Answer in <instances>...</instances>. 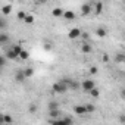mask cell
<instances>
[{
	"mask_svg": "<svg viewBox=\"0 0 125 125\" xmlns=\"http://www.w3.org/2000/svg\"><path fill=\"white\" fill-rule=\"evenodd\" d=\"M52 90L56 93V94H63V93H66L68 91V87H66V84L63 83V81H57V83H54L53 85H52Z\"/></svg>",
	"mask_w": 125,
	"mask_h": 125,
	"instance_id": "6da1fadb",
	"label": "cell"
},
{
	"mask_svg": "<svg viewBox=\"0 0 125 125\" xmlns=\"http://www.w3.org/2000/svg\"><path fill=\"white\" fill-rule=\"evenodd\" d=\"M81 87H83V90H84L85 93H88L90 90H93V88L96 87V84H94L93 80H84V81L81 83Z\"/></svg>",
	"mask_w": 125,
	"mask_h": 125,
	"instance_id": "7a4b0ae2",
	"label": "cell"
},
{
	"mask_svg": "<svg viewBox=\"0 0 125 125\" xmlns=\"http://www.w3.org/2000/svg\"><path fill=\"white\" fill-rule=\"evenodd\" d=\"M90 12H93V3L87 2V3H84L81 6V15L83 16H87V15H90Z\"/></svg>",
	"mask_w": 125,
	"mask_h": 125,
	"instance_id": "3957f363",
	"label": "cell"
},
{
	"mask_svg": "<svg viewBox=\"0 0 125 125\" xmlns=\"http://www.w3.org/2000/svg\"><path fill=\"white\" fill-rule=\"evenodd\" d=\"M81 32H83V31H81L80 28H72V30L68 32V38H69V40H77V38L81 37Z\"/></svg>",
	"mask_w": 125,
	"mask_h": 125,
	"instance_id": "277c9868",
	"label": "cell"
},
{
	"mask_svg": "<svg viewBox=\"0 0 125 125\" xmlns=\"http://www.w3.org/2000/svg\"><path fill=\"white\" fill-rule=\"evenodd\" d=\"M5 57H6V60H18V54L9 47L8 50H6V53H5Z\"/></svg>",
	"mask_w": 125,
	"mask_h": 125,
	"instance_id": "5b68a950",
	"label": "cell"
},
{
	"mask_svg": "<svg viewBox=\"0 0 125 125\" xmlns=\"http://www.w3.org/2000/svg\"><path fill=\"white\" fill-rule=\"evenodd\" d=\"M25 80H27V78H25V75H24V71L18 69V71H16V74H15V81H16L18 84H22Z\"/></svg>",
	"mask_w": 125,
	"mask_h": 125,
	"instance_id": "8992f818",
	"label": "cell"
},
{
	"mask_svg": "<svg viewBox=\"0 0 125 125\" xmlns=\"http://www.w3.org/2000/svg\"><path fill=\"white\" fill-rule=\"evenodd\" d=\"M93 12H94L96 15H100V13L103 12V3H102V2H96V3L93 5Z\"/></svg>",
	"mask_w": 125,
	"mask_h": 125,
	"instance_id": "52a82bcc",
	"label": "cell"
},
{
	"mask_svg": "<svg viewBox=\"0 0 125 125\" xmlns=\"http://www.w3.org/2000/svg\"><path fill=\"white\" fill-rule=\"evenodd\" d=\"M63 16L66 21H72V19H75V12L74 10H63Z\"/></svg>",
	"mask_w": 125,
	"mask_h": 125,
	"instance_id": "ba28073f",
	"label": "cell"
},
{
	"mask_svg": "<svg viewBox=\"0 0 125 125\" xmlns=\"http://www.w3.org/2000/svg\"><path fill=\"white\" fill-rule=\"evenodd\" d=\"M96 35H97V37H100V38L106 37V35H107V31H106V28H104V27H99V28L96 30Z\"/></svg>",
	"mask_w": 125,
	"mask_h": 125,
	"instance_id": "9c48e42d",
	"label": "cell"
},
{
	"mask_svg": "<svg viewBox=\"0 0 125 125\" xmlns=\"http://www.w3.org/2000/svg\"><path fill=\"white\" fill-rule=\"evenodd\" d=\"M74 112H75L77 115H85V107H84V104H77V106L74 107Z\"/></svg>",
	"mask_w": 125,
	"mask_h": 125,
	"instance_id": "30bf717a",
	"label": "cell"
},
{
	"mask_svg": "<svg viewBox=\"0 0 125 125\" xmlns=\"http://www.w3.org/2000/svg\"><path fill=\"white\" fill-rule=\"evenodd\" d=\"M91 50H93V47H91L90 43H84V44L81 46V52H83V53H87V54H88V53H91Z\"/></svg>",
	"mask_w": 125,
	"mask_h": 125,
	"instance_id": "8fae6325",
	"label": "cell"
},
{
	"mask_svg": "<svg viewBox=\"0 0 125 125\" xmlns=\"http://www.w3.org/2000/svg\"><path fill=\"white\" fill-rule=\"evenodd\" d=\"M49 116L52 118V121H54V119H57V118L60 116V110H59V109H56V110H49Z\"/></svg>",
	"mask_w": 125,
	"mask_h": 125,
	"instance_id": "7c38bea8",
	"label": "cell"
},
{
	"mask_svg": "<svg viewBox=\"0 0 125 125\" xmlns=\"http://www.w3.org/2000/svg\"><path fill=\"white\" fill-rule=\"evenodd\" d=\"M9 41V34L6 32H0V44H6Z\"/></svg>",
	"mask_w": 125,
	"mask_h": 125,
	"instance_id": "4fadbf2b",
	"label": "cell"
},
{
	"mask_svg": "<svg viewBox=\"0 0 125 125\" xmlns=\"http://www.w3.org/2000/svg\"><path fill=\"white\" fill-rule=\"evenodd\" d=\"M12 12V5H5L3 8H2V13L6 16V15H9Z\"/></svg>",
	"mask_w": 125,
	"mask_h": 125,
	"instance_id": "5bb4252c",
	"label": "cell"
},
{
	"mask_svg": "<svg viewBox=\"0 0 125 125\" xmlns=\"http://www.w3.org/2000/svg\"><path fill=\"white\" fill-rule=\"evenodd\" d=\"M84 107H85V113H93V112L96 110V106H94V104H91V103L84 104Z\"/></svg>",
	"mask_w": 125,
	"mask_h": 125,
	"instance_id": "9a60e30c",
	"label": "cell"
},
{
	"mask_svg": "<svg viewBox=\"0 0 125 125\" xmlns=\"http://www.w3.org/2000/svg\"><path fill=\"white\" fill-rule=\"evenodd\" d=\"M52 15L53 16H62V15H63V9H60V8H54L53 10H52Z\"/></svg>",
	"mask_w": 125,
	"mask_h": 125,
	"instance_id": "2e32d148",
	"label": "cell"
},
{
	"mask_svg": "<svg viewBox=\"0 0 125 125\" xmlns=\"http://www.w3.org/2000/svg\"><path fill=\"white\" fill-rule=\"evenodd\" d=\"M24 75H25V78H30V77H32L34 75V68H27V69H24Z\"/></svg>",
	"mask_w": 125,
	"mask_h": 125,
	"instance_id": "e0dca14e",
	"label": "cell"
},
{
	"mask_svg": "<svg viewBox=\"0 0 125 125\" xmlns=\"http://www.w3.org/2000/svg\"><path fill=\"white\" fill-rule=\"evenodd\" d=\"M115 62H118V63L125 62V54H124V53H118V54L115 56Z\"/></svg>",
	"mask_w": 125,
	"mask_h": 125,
	"instance_id": "ac0fdd59",
	"label": "cell"
},
{
	"mask_svg": "<svg viewBox=\"0 0 125 125\" xmlns=\"http://www.w3.org/2000/svg\"><path fill=\"white\" fill-rule=\"evenodd\" d=\"M60 121L63 122V125H74V121H72L71 116H65V118H62Z\"/></svg>",
	"mask_w": 125,
	"mask_h": 125,
	"instance_id": "d6986e66",
	"label": "cell"
},
{
	"mask_svg": "<svg viewBox=\"0 0 125 125\" xmlns=\"http://www.w3.org/2000/svg\"><path fill=\"white\" fill-rule=\"evenodd\" d=\"M30 57V53L27 52V50H22L21 53H19V56H18V59H21V60H27Z\"/></svg>",
	"mask_w": 125,
	"mask_h": 125,
	"instance_id": "ffe728a7",
	"label": "cell"
},
{
	"mask_svg": "<svg viewBox=\"0 0 125 125\" xmlns=\"http://www.w3.org/2000/svg\"><path fill=\"white\" fill-rule=\"evenodd\" d=\"M24 22H25L27 25H31V24H34V16H32V15H28V13H27V16H25Z\"/></svg>",
	"mask_w": 125,
	"mask_h": 125,
	"instance_id": "44dd1931",
	"label": "cell"
},
{
	"mask_svg": "<svg viewBox=\"0 0 125 125\" xmlns=\"http://www.w3.org/2000/svg\"><path fill=\"white\" fill-rule=\"evenodd\" d=\"M10 49H12V50H13V52H15V53L18 54V56H19V53H21V52L24 50V49H22V47H21L19 44H13V46H10Z\"/></svg>",
	"mask_w": 125,
	"mask_h": 125,
	"instance_id": "7402d4cb",
	"label": "cell"
},
{
	"mask_svg": "<svg viewBox=\"0 0 125 125\" xmlns=\"http://www.w3.org/2000/svg\"><path fill=\"white\" fill-rule=\"evenodd\" d=\"M88 93H90V96H91V97H94V99H97V97L100 96V91H99V88H96V87H94L93 90H90Z\"/></svg>",
	"mask_w": 125,
	"mask_h": 125,
	"instance_id": "603a6c76",
	"label": "cell"
},
{
	"mask_svg": "<svg viewBox=\"0 0 125 125\" xmlns=\"http://www.w3.org/2000/svg\"><path fill=\"white\" fill-rule=\"evenodd\" d=\"M56 109H59V103L57 102H49V110H56Z\"/></svg>",
	"mask_w": 125,
	"mask_h": 125,
	"instance_id": "cb8c5ba5",
	"label": "cell"
},
{
	"mask_svg": "<svg viewBox=\"0 0 125 125\" xmlns=\"http://www.w3.org/2000/svg\"><path fill=\"white\" fill-rule=\"evenodd\" d=\"M25 16H27V12H25V10H19V12H18V15H16L18 21H24V19H25Z\"/></svg>",
	"mask_w": 125,
	"mask_h": 125,
	"instance_id": "d4e9b609",
	"label": "cell"
},
{
	"mask_svg": "<svg viewBox=\"0 0 125 125\" xmlns=\"http://www.w3.org/2000/svg\"><path fill=\"white\" fill-rule=\"evenodd\" d=\"M8 28V21L5 18H0V30H6Z\"/></svg>",
	"mask_w": 125,
	"mask_h": 125,
	"instance_id": "484cf974",
	"label": "cell"
},
{
	"mask_svg": "<svg viewBox=\"0 0 125 125\" xmlns=\"http://www.w3.org/2000/svg\"><path fill=\"white\" fill-rule=\"evenodd\" d=\"M3 122H6V124H12V122H13L12 115H3Z\"/></svg>",
	"mask_w": 125,
	"mask_h": 125,
	"instance_id": "4316f807",
	"label": "cell"
},
{
	"mask_svg": "<svg viewBox=\"0 0 125 125\" xmlns=\"http://www.w3.org/2000/svg\"><path fill=\"white\" fill-rule=\"evenodd\" d=\"M37 109H38V107H37V104L31 103V104H30V107H28V112H30V113H35V112H37Z\"/></svg>",
	"mask_w": 125,
	"mask_h": 125,
	"instance_id": "83f0119b",
	"label": "cell"
},
{
	"mask_svg": "<svg viewBox=\"0 0 125 125\" xmlns=\"http://www.w3.org/2000/svg\"><path fill=\"white\" fill-rule=\"evenodd\" d=\"M6 62H8V60H6V57L0 54V69H2V68H3V66L6 65Z\"/></svg>",
	"mask_w": 125,
	"mask_h": 125,
	"instance_id": "f1b7e54d",
	"label": "cell"
},
{
	"mask_svg": "<svg viewBox=\"0 0 125 125\" xmlns=\"http://www.w3.org/2000/svg\"><path fill=\"white\" fill-rule=\"evenodd\" d=\"M81 38H83L85 43H88V40H90V34H88V32H81Z\"/></svg>",
	"mask_w": 125,
	"mask_h": 125,
	"instance_id": "f546056e",
	"label": "cell"
},
{
	"mask_svg": "<svg viewBox=\"0 0 125 125\" xmlns=\"http://www.w3.org/2000/svg\"><path fill=\"white\" fill-rule=\"evenodd\" d=\"M88 72H90L91 75H96V74L99 72V69H97V66H91V68L88 69Z\"/></svg>",
	"mask_w": 125,
	"mask_h": 125,
	"instance_id": "4dcf8cb0",
	"label": "cell"
},
{
	"mask_svg": "<svg viewBox=\"0 0 125 125\" xmlns=\"http://www.w3.org/2000/svg\"><path fill=\"white\" fill-rule=\"evenodd\" d=\"M50 125H63V122H62L60 119H54V121L50 122Z\"/></svg>",
	"mask_w": 125,
	"mask_h": 125,
	"instance_id": "1f68e13d",
	"label": "cell"
},
{
	"mask_svg": "<svg viewBox=\"0 0 125 125\" xmlns=\"http://www.w3.org/2000/svg\"><path fill=\"white\" fill-rule=\"evenodd\" d=\"M44 49H46V50H50V49H52V44H50V43H44Z\"/></svg>",
	"mask_w": 125,
	"mask_h": 125,
	"instance_id": "d6a6232c",
	"label": "cell"
},
{
	"mask_svg": "<svg viewBox=\"0 0 125 125\" xmlns=\"http://www.w3.org/2000/svg\"><path fill=\"white\" fill-rule=\"evenodd\" d=\"M119 122L121 124H125V116L124 115H119Z\"/></svg>",
	"mask_w": 125,
	"mask_h": 125,
	"instance_id": "836d02e7",
	"label": "cell"
},
{
	"mask_svg": "<svg viewBox=\"0 0 125 125\" xmlns=\"http://www.w3.org/2000/svg\"><path fill=\"white\" fill-rule=\"evenodd\" d=\"M103 62H104V63H106V62H109V56H107L106 53L103 54Z\"/></svg>",
	"mask_w": 125,
	"mask_h": 125,
	"instance_id": "e575fe53",
	"label": "cell"
},
{
	"mask_svg": "<svg viewBox=\"0 0 125 125\" xmlns=\"http://www.w3.org/2000/svg\"><path fill=\"white\" fill-rule=\"evenodd\" d=\"M3 124V115H0V125Z\"/></svg>",
	"mask_w": 125,
	"mask_h": 125,
	"instance_id": "d590c367",
	"label": "cell"
},
{
	"mask_svg": "<svg viewBox=\"0 0 125 125\" xmlns=\"http://www.w3.org/2000/svg\"><path fill=\"white\" fill-rule=\"evenodd\" d=\"M0 74H2V72H0Z\"/></svg>",
	"mask_w": 125,
	"mask_h": 125,
	"instance_id": "8d00e7d4",
	"label": "cell"
},
{
	"mask_svg": "<svg viewBox=\"0 0 125 125\" xmlns=\"http://www.w3.org/2000/svg\"><path fill=\"white\" fill-rule=\"evenodd\" d=\"M0 91H2V90H0Z\"/></svg>",
	"mask_w": 125,
	"mask_h": 125,
	"instance_id": "74e56055",
	"label": "cell"
}]
</instances>
